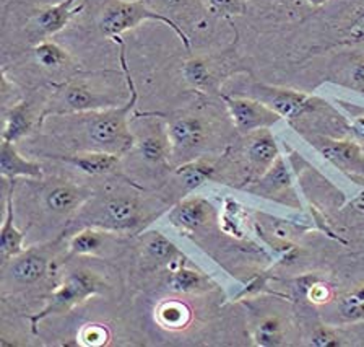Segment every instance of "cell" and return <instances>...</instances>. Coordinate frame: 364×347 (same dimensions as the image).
I'll return each instance as SVG.
<instances>
[{"mask_svg":"<svg viewBox=\"0 0 364 347\" xmlns=\"http://www.w3.org/2000/svg\"><path fill=\"white\" fill-rule=\"evenodd\" d=\"M221 100L225 101L231 121L241 135L252 134L260 129H270L282 121V118L270 106L257 98L221 95Z\"/></svg>","mask_w":364,"mask_h":347,"instance_id":"obj_8","label":"cell"},{"mask_svg":"<svg viewBox=\"0 0 364 347\" xmlns=\"http://www.w3.org/2000/svg\"><path fill=\"white\" fill-rule=\"evenodd\" d=\"M77 0H62L60 4L49 5L38 12L34 19V26L43 36H53L64 30L72 16L82 10V5L75 7Z\"/></svg>","mask_w":364,"mask_h":347,"instance_id":"obj_17","label":"cell"},{"mask_svg":"<svg viewBox=\"0 0 364 347\" xmlns=\"http://www.w3.org/2000/svg\"><path fill=\"white\" fill-rule=\"evenodd\" d=\"M116 2H136V0H116Z\"/></svg>","mask_w":364,"mask_h":347,"instance_id":"obj_42","label":"cell"},{"mask_svg":"<svg viewBox=\"0 0 364 347\" xmlns=\"http://www.w3.org/2000/svg\"><path fill=\"white\" fill-rule=\"evenodd\" d=\"M145 243V252L153 261H158V263L166 264L168 267L171 264L178 263V261L184 259V254H182L178 247L166 238L161 235L159 232H151L146 233V237L144 238Z\"/></svg>","mask_w":364,"mask_h":347,"instance_id":"obj_22","label":"cell"},{"mask_svg":"<svg viewBox=\"0 0 364 347\" xmlns=\"http://www.w3.org/2000/svg\"><path fill=\"white\" fill-rule=\"evenodd\" d=\"M25 252V233L16 229L14 220V187L5 201V215L0 230V263L7 264L10 259Z\"/></svg>","mask_w":364,"mask_h":347,"instance_id":"obj_16","label":"cell"},{"mask_svg":"<svg viewBox=\"0 0 364 347\" xmlns=\"http://www.w3.org/2000/svg\"><path fill=\"white\" fill-rule=\"evenodd\" d=\"M57 160L70 163L80 172L90 176H101L112 173L121 163V153H112L105 150H87L77 152L72 155H57Z\"/></svg>","mask_w":364,"mask_h":347,"instance_id":"obj_14","label":"cell"},{"mask_svg":"<svg viewBox=\"0 0 364 347\" xmlns=\"http://www.w3.org/2000/svg\"><path fill=\"white\" fill-rule=\"evenodd\" d=\"M171 160L179 165L197 158L208 138V126L200 116H179L166 124Z\"/></svg>","mask_w":364,"mask_h":347,"instance_id":"obj_6","label":"cell"},{"mask_svg":"<svg viewBox=\"0 0 364 347\" xmlns=\"http://www.w3.org/2000/svg\"><path fill=\"white\" fill-rule=\"evenodd\" d=\"M212 212L213 206L208 201L202 197H191L176 204L168 214V220L181 232L193 233L208 224Z\"/></svg>","mask_w":364,"mask_h":347,"instance_id":"obj_12","label":"cell"},{"mask_svg":"<svg viewBox=\"0 0 364 347\" xmlns=\"http://www.w3.org/2000/svg\"><path fill=\"white\" fill-rule=\"evenodd\" d=\"M34 58L44 69H59V67H64L70 61V56L64 48L54 41H48V39L36 44Z\"/></svg>","mask_w":364,"mask_h":347,"instance_id":"obj_28","label":"cell"},{"mask_svg":"<svg viewBox=\"0 0 364 347\" xmlns=\"http://www.w3.org/2000/svg\"><path fill=\"white\" fill-rule=\"evenodd\" d=\"M267 225H259L257 230L259 233H265V235H270L273 238V243L275 242H288L291 243L294 237L301 235V233L306 232V227H299L298 224L289 220H282V219H273V217H265Z\"/></svg>","mask_w":364,"mask_h":347,"instance_id":"obj_29","label":"cell"},{"mask_svg":"<svg viewBox=\"0 0 364 347\" xmlns=\"http://www.w3.org/2000/svg\"><path fill=\"white\" fill-rule=\"evenodd\" d=\"M254 93L255 98L264 101L267 106H270L278 116L287 119L289 124L299 123V119L312 115V113H318L327 105L317 96L291 88L270 87V85H257Z\"/></svg>","mask_w":364,"mask_h":347,"instance_id":"obj_5","label":"cell"},{"mask_svg":"<svg viewBox=\"0 0 364 347\" xmlns=\"http://www.w3.org/2000/svg\"><path fill=\"white\" fill-rule=\"evenodd\" d=\"M105 233H101L95 229H85L78 232L77 235L72 237L70 243H68V248H70L72 254L78 256H88V254H96L105 244Z\"/></svg>","mask_w":364,"mask_h":347,"instance_id":"obj_30","label":"cell"},{"mask_svg":"<svg viewBox=\"0 0 364 347\" xmlns=\"http://www.w3.org/2000/svg\"><path fill=\"white\" fill-rule=\"evenodd\" d=\"M119 44V62L125 76V83L129 88V101L122 106H112L106 110L88 113L91 115L88 123V138L95 150H105L112 153H125L135 147V135L129 126L130 113L139 98L134 78L130 76L127 59H125V44L121 38L114 39Z\"/></svg>","mask_w":364,"mask_h":347,"instance_id":"obj_1","label":"cell"},{"mask_svg":"<svg viewBox=\"0 0 364 347\" xmlns=\"http://www.w3.org/2000/svg\"><path fill=\"white\" fill-rule=\"evenodd\" d=\"M169 286L174 292L179 294H196L202 292V290H207V277L200 272L191 269L184 263L179 264L176 269L171 271L169 277Z\"/></svg>","mask_w":364,"mask_h":347,"instance_id":"obj_24","label":"cell"},{"mask_svg":"<svg viewBox=\"0 0 364 347\" xmlns=\"http://www.w3.org/2000/svg\"><path fill=\"white\" fill-rule=\"evenodd\" d=\"M91 196V191L85 186L73 183H60L46 192V206L53 212L68 215L83 206Z\"/></svg>","mask_w":364,"mask_h":347,"instance_id":"obj_15","label":"cell"},{"mask_svg":"<svg viewBox=\"0 0 364 347\" xmlns=\"http://www.w3.org/2000/svg\"><path fill=\"white\" fill-rule=\"evenodd\" d=\"M182 73L187 83L200 92H213L216 78L212 72V67L202 58H192L182 66Z\"/></svg>","mask_w":364,"mask_h":347,"instance_id":"obj_23","label":"cell"},{"mask_svg":"<svg viewBox=\"0 0 364 347\" xmlns=\"http://www.w3.org/2000/svg\"><path fill=\"white\" fill-rule=\"evenodd\" d=\"M102 290V282L98 276L90 271H77L64 279L59 287L54 289L50 295L46 297L44 309L31 316L33 331L36 333V326L39 321L49 316L65 315L72 311L75 306L85 304L93 299Z\"/></svg>","mask_w":364,"mask_h":347,"instance_id":"obj_3","label":"cell"},{"mask_svg":"<svg viewBox=\"0 0 364 347\" xmlns=\"http://www.w3.org/2000/svg\"><path fill=\"white\" fill-rule=\"evenodd\" d=\"M196 0H145L146 5H150L153 10L166 15V14H176L181 10L189 9ZM168 16V15H166Z\"/></svg>","mask_w":364,"mask_h":347,"instance_id":"obj_37","label":"cell"},{"mask_svg":"<svg viewBox=\"0 0 364 347\" xmlns=\"http://www.w3.org/2000/svg\"><path fill=\"white\" fill-rule=\"evenodd\" d=\"M210 14L231 20L237 15H242L247 9V0H203Z\"/></svg>","mask_w":364,"mask_h":347,"instance_id":"obj_33","label":"cell"},{"mask_svg":"<svg viewBox=\"0 0 364 347\" xmlns=\"http://www.w3.org/2000/svg\"><path fill=\"white\" fill-rule=\"evenodd\" d=\"M301 284H303V287H304L306 299L309 300L312 305H327L335 297L333 287L330 286L328 282L322 281V279H318V277L303 279Z\"/></svg>","mask_w":364,"mask_h":347,"instance_id":"obj_32","label":"cell"},{"mask_svg":"<svg viewBox=\"0 0 364 347\" xmlns=\"http://www.w3.org/2000/svg\"><path fill=\"white\" fill-rule=\"evenodd\" d=\"M338 311L341 320L346 323L364 320V284L341 295L338 299Z\"/></svg>","mask_w":364,"mask_h":347,"instance_id":"obj_27","label":"cell"},{"mask_svg":"<svg viewBox=\"0 0 364 347\" xmlns=\"http://www.w3.org/2000/svg\"><path fill=\"white\" fill-rule=\"evenodd\" d=\"M174 173L182 181L186 192H191L215 178L216 165L212 160H207V158L197 157L193 160L178 165Z\"/></svg>","mask_w":364,"mask_h":347,"instance_id":"obj_21","label":"cell"},{"mask_svg":"<svg viewBox=\"0 0 364 347\" xmlns=\"http://www.w3.org/2000/svg\"><path fill=\"white\" fill-rule=\"evenodd\" d=\"M34 128V113L30 101L23 100L15 103L5 113V124L2 140H9L11 144L26 138Z\"/></svg>","mask_w":364,"mask_h":347,"instance_id":"obj_20","label":"cell"},{"mask_svg":"<svg viewBox=\"0 0 364 347\" xmlns=\"http://www.w3.org/2000/svg\"><path fill=\"white\" fill-rule=\"evenodd\" d=\"M348 209H351L353 214L364 217V190L355 199H351V202L348 204Z\"/></svg>","mask_w":364,"mask_h":347,"instance_id":"obj_39","label":"cell"},{"mask_svg":"<svg viewBox=\"0 0 364 347\" xmlns=\"http://www.w3.org/2000/svg\"><path fill=\"white\" fill-rule=\"evenodd\" d=\"M106 224L114 229H130L139 224L140 204L132 196L109 197L102 206Z\"/></svg>","mask_w":364,"mask_h":347,"instance_id":"obj_19","label":"cell"},{"mask_svg":"<svg viewBox=\"0 0 364 347\" xmlns=\"http://www.w3.org/2000/svg\"><path fill=\"white\" fill-rule=\"evenodd\" d=\"M345 108L351 113V118H353V121H355L356 126L364 133V110L363 108H350V106H345Z\"/></svg>","mask_w":364,"mask_h":347,"instance_id":"obj_40","label":"cell"},{"mask_svg":"<svg viewBox=\"0 0 364 347\" xmlns=\"http://www.w3.org/2000/svg\"><path fill=\"white\" fill-rule=\"evenodd\" d=\"M135 147L146 163L156 167H166L171 163V144L166 128L155 126L141 138H135Z\"/></svg>","mask_w":364,"mask_h":347,"instance_id":"obj_18","label":"cell"},{"mask_svg":"<svg viewBox=\"0 0 364 347\" xmlns=\"http://www.w3.org/2000/svg\"><path fill=\"white\" fill-rule=\"evenodd\" d=\"M119 106L109 96L101 95L90 87L87 82L73 81L64 85L60 92L50 101L48 111L43 113V119L48 115H77V113H96L106 108Z\"/></svg>","mask_w":364,"mask_h":347,"instance_id":"obj_7","label":"cell"},{"mask_svg":"<svg viewBox=\"0 0 364 347\" xmlns=\"http://www.w3.org/2000/svg\"><path fill=\"white\" fill-rule=\"evenodd\" d=\"M244 190L269 199H280L287 192H291L293 178L287 160L282 155L278 157L264 175L254 180L252 183L244 186Z\"/></svg>","mask_w":364,"mask_h":347,"instance_id":"obj_11","label":"cell"},{"mask_svg":"<svg viewBox=\"0 0 364 347\" xmlns=\"http://www.w3.org/2000/svg\"><path fill=\"white\" fill-rule=\"evenodd\" d=\"M306 2L312 5V7H322V5H326L328 0H306Z\"/></svg>","mask_w":364,"mask_h":347,"instance_id":"obj_41","label":"cell"},{"mask_svg":"<svg viewBox=\"0 0 364 347\" xmlns=\"http://www.w3.org/2000/svg\"><path fill=\"white\" fill-rule=\"evenodd\" d=\"M78 339L80 344L83 346L100 347L107 344V341H109V331L102 324H85L78 334Z\"/></svg>","mask_w":364,"mask_h":347,"instance_id":"obj_35","label":"cell"},{"mask_svg":"<svg viewBox=\"0 0 364 347\" xmlns=\"http://www.w3.org/2000/svg\"><path fill=\"white\" fill-rule=\"evenodd\" d=\"M304 138L328 163L356 185L364 186V144L361 140L327 134H304Z\"/></svg>","mask_w":364,"mask_h":347,"instance_id":"obj_4","label":"cell"},{"mask_svg":"<svg viewBox=\"0 0 364 347\" xmlns=\"http://www.w3.org/2000/svg\"><path fill=\"white\" fill-rule=\"evenodd\" d=\"M0 175H2V178L10 181L20 178V176L30 180H41L44 172L41 163L28 160L15 149V144L2 140V145H0Z\"/></svg>","mask_w":364,"mask_h":347,"instance_id":"obj_13","label":"cell"},{"mask_svg":"<svg viewBox=\"0 0 364 347\" xmlns=\"http://www.w3.org/2000/svg\"><path fill=\"white\" fill-rule=\"evenodd\" d=\"M244 138L246 139L242 144V157L247 172L246 183L249 185L272 167L273 162L280 157V149H278L277 139L270 133V129L255 130Z\"/></svg>","mask_w":364,"mask_h":347,"instance_id":"obj_9","label":"cell"},{"mask_svg":"<svg viewBox=\"0 0 364 347\" xmlns=\"http://www.w3.org/2000/svg\"><path fill=\"white\" fill-rule=\"evenodd\" d=\"M341 83L358 93H364V54L356 56L351 61L350 69L346 71L345 77L341 78Z\"/></svg>","mask_w":364,"mask_h":347,"instance_id":"obj_34","label":"cell"},{"mask_svg":"<svg viewBox=\"0 0 364 347\" xmlns=\"http://www.w3.org/2000/svg\"><path fill=\"white\" fill-rule=\"evenodd\" d=\"M343 344L345 343L341 341L340 336L327 326L317 328L311 338V346L314 347H340Z\"/></svg>","mask_w":364,"mask_h":347,"instance_id":"obj_36","label":"cell"},{"mask_svg":"<svg viewBox=\"0 0 364 347\" xmlns=\"http://www.w3.org/2000/svg\"><path fill=\"white\" fill-rule=\"evenodd\" d=\"M191 318L192 315L189 306L182 304V301H163L156 310V321L163 328L171 329V331H178V329L186 328L191 323Z\"/></svg>","mask_w":364,"mask_h":347,"instance_id":"obj_25","label":"cell"},{"mask_svg":"<svg viewBox=\"0 0 364 347\" xmlns=\"http://www.w3.org/2000/svg\"><path fill=\"white\" fill-rule=\"evenodd\" d=\"M284 338H287V331H284V324L278 316L264 318L254 331V344L260 347L283 346Z\"/></svg>","mask_w":364,"mask_h":347,"instance_id":"obj_26","label":"cell"},{"mask_svg":"<svg viewBox=\"0 0 364 347\" xmlns=\"http://www.w3.org/2000/svg\"><path fill=\"white\" fill-rule=\"evenodd\" d=\"M341 44H364V9L353 19L350 26L346 28Z\"/></svg>","mask_w":364,"mask_h":347,"instance_id":"obj_38","label":"cell"},{"mask_svg":"<svg viewBox=\"0 0 364 347\" xmlns=\"http://www.w3.org/2000/svg\"><path fill=\"white\" fill-rule=\"evenodd\" d=\"M153 20L158 21V24H163L169 26L178 38L184 44L187 51H191V41L189 36L186 35V31L176 24L173 19L163 15L153 10L150 5L145 4V0H136V2H116L112 4L111 7L105 10V15L101 19V31L105 33V36L111 38L112 41L116 38H121L122 33L134 30V28L140 26L144 21Z\"/></svg>","mask_w":364,"mask_h":347,"instance_id":"obj_2","label":"cell"},{"mask_svg":"<svg viewBox=\"0 0 364 347\" xmlns=\"http://www.w3.org/2000/svg\"><path fill=\"white\" fill-rule=\"evenodd\" d=\"M220 224L228 235L242 238V206L231 197L225 199L223 212H221Z\"/></svg>","mask_w":364,"mask_h":347,"instance_id":"obj_31","label":"cell"},{"mask_svg":"<svg viewBox=\"0 0 364 347\" xmlns=\"http://www.w3.org/2000/svg\"><path fill=\"white\" fill-rule=\"evenodd\" d=\"M5 274L16 286H33L46 276L49 267V258L43 252L30 249L15 256L7 264H4Z\"/></svg>","mask_w":364,"mask_h":347,"instance_id":"obj_10","label":"cell"}]
</instances>
